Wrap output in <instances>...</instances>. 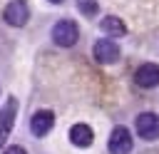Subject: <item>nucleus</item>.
<instances>
[{
	"mask_svg": "<svg viewBox=\"0 0 159 154\" xmlns=\"http://www.w3.org/2000/svg\"><path fill=\"white\" fill-rule=\"evenodd\" d=\"M80 37V30L72 20H60L55 27H52V40L60 45V47H72Z\"/></svg>",
	"mask_w": 159,
	"mask_h": 154,
	"instance_id": "1",
	"label": "nucleus"
},
{
	"mask_svg": "<svg viewBox=\"0 0 159 154\" xmlns=\"http://www.w3.org/2000/svg\"><path fill=\"white\" fill-rule=\"evenodd\" d=\"M27 15H30V10H27V2L25 0H10L7 7H5V12H2L5 22L12 25V27H22L27 22Z\"/></svg>",
	"mask_w": 159,
	"mask_h": 154,
	"instance_id": "5",
	"label": "nucleus"
},
{
	"mask_svg": "<svg viewBox=\"0 0 159 154\" xmlns=\"http://www.w3.org/2000/svg\"><path fill=\"white\" fill-rule=\"evenodd\" d=\"M92 52H94V60L102 62V65H112V62L119 60V45L112 42V37H102V40H97Z\"/></svg>",
	"mask_w": 159,
	"mask_h": 154,
	"instance_id": "4",
	"label": "nucleus"
},
{
	"mask_svg": "<svg viewBox=\"0 0 159 154\" xmlns=\"http://www.w3.org/2000/svg\"><path fill=\"white\" fill-rule=\"evenodd\" d=\"M134 127H137V134H139L142 139H147V142H154V139L159 137V117H157L154 112H142V114L137 117Z\"/></svg>",
	"mask_w": 159,
	"mask_h": 154,
	"instance_id": "2",
	"label": "nucleus"
},
{
	"mask_svg": "<svg viewBox=\"0 0 159 154\" xmlns=\"http://www.w3.org/2000/svg\"><path fill=\"white\" fill-rule=\"evenodd\" d=\"M92 139H94V132L89 129V124H75V127H70V142L75 144V147H89L92 144Z\"/></svg>",
	"mask_w": 159,
	"mask_h": 154,
	"instance_id": "9",
	"label": "nucleus"
},
{
	"mask_svg": "<svg viewBox=\"0 0 159 154\" xmlns=\"http://www.w3.org/2000/svg\"><path fill=\"white\" fill-rule=\"evenodd\" d=\"M50 2H62V0H50Z\"/></svg>",
	"mask_w": 159,
	"mask_h": 154,
	"instance_id": "13",
	"label": "nucleus"
},
{
	"mask_svg": "<svg viewBox=\"0 0 159 154\" xmlns=\"http://www.w3.org/2000/svg\"><path fill=\"white\" fill-rule=\"evenodd\" d=\"M52 124H55V114L50 109H40V112H35L30 117V129H32L35 137H45L52 129Z\"/></svg>",
	"mask_w": 159,
	"mask_h": 154,
	"instance_id": "7",
	"label": "nucleus"
},
{
	"mask_svg": "<svg viewBox=\"0 0 159 154\" xmlns=\"http://www.w3.org/2000/svg\"><path fill=\"white\" fill-rule=\"evenodd\" d=\"M134 82H137L139 87H144V89L157 87V84H159V65H154V62L142 65V67L134 72Z\"/></svg>",
	"mask_w": 159,
	"mask_h": 154,
	"instance_id": "8",
	"label": "nucleus"
},
{
	"mask_svg": "<svg viewBox=\"0 0 159 154\" xmlns=\"http://www.w3.org/2000/svg\"><path fill=\"white\" fill-rule=\"evenodd\" d=\"M99 27H102L109 37H122V35L127 32V25H124L119 17H114V15H107V17L99 22Z\"/></svg>",
	"mask_w": 159,
	"mask_h": 154,
	"instance_id": "10",
	"label": "nucleus"
},
{
	"mask_svg": "<svg viewBox=\"0 0 159 154\" xmlns=\"http://www.w3.org/2000/svg\"><path fill=\"white\" fill-rule=\"evenodd\" d=\"M15 114H17V99L10 97L5 102V107L0 109V147L5 144V139L10 137V129L15 124Z\"/></svg>",
	"mask_w": 159,
	"mask_h": 154,
	"instance_id": "6",
	"label": "nucleus"
},
{
	"mask_svg": "<svg viewBox=\"0 0 159 154\" xmlns=\"http://www.w3.org/2000/svg\"><path fill=\"white\" fill-rule=\"evenodd\" d=\"M107 149H109V154H129L132 152V134H129V129L127 127H114L112 134H109Z\"/></svg>",
	"mask_w": 159,
	"mask_h": 154,
	"instance_id": "3",
	"label": "nucleus"
},
{
	"mask_svg": "<svg viewBox=\"0 0 159 154\" xmlns=\"http://www.w3.org/2000/svg\"><path fill=\"white\" fill-rule=\"evenodd\" d=\"M77 7H80V12L87 15V17L97 15V0H77Z\"/></svg>",
	"mask_w": 159,
	"mask_h": 154,
	"instance_id": "11",
	"label": "nucleus"
},
{
	"mask_svg": "<svg viewBox=\"0 0 159 154\" xmlns=\"http://www.w3.org/2000/svg\"><path fill=\"white\" fill-rule=\"evenodd\" d=\"M2 154H27V152H25L22 147H7V149H5Z\"/></svg>",
	"mask_w": 159,
	"mask_h": 154,
	"instance_id": "12",
	"label": "nucleus"
}]
</instances>
